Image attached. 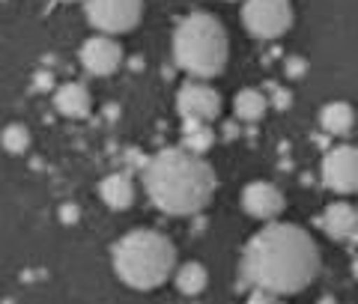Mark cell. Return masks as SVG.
Returning <instances> with one entry per match:
<instances>
[{
	"label": "cell",
	"mask_w": 358,
	"mask_h": 304,
	"mask_svg": "<svg viewBox=\"0 0 358 304\" xmlns=\"http://www.w3.org/2000/svg\"><path fill=\"white\" fill-rule=\"evenodd\" d=\"M242 275L254 289L296 296L320 275V247L296 224H266L245 245Z\"/></svg>",
	"instance_id": "1"
},
{
	"label": "cell",
	"mask_w": 358,
	"mask_h": 304,
	"mask_svg": "<svg viewBox=\"0 0 358 304\" xmlns=\"http://www.w3.org/2000/svg\"><path fill=\"white\" fill-rule=\"evenodd\" d=\"M143 188L164 215H197L215 197V171L200 152L167 146L143 161Z\"/></svg>",
	"instance_id": "2"
},
{
	"label": "cell",
	"mask_w": 358,
	"mask_h": 304,
	"mask_svg": "<svg viewBox=\"0 0 358 304\" xmlns=\"http://www.w3.org/2000/svg\"><path fill=\"white\" fill-rule=\"evenodd\" d=\"M114 268L126 287L150 292L173 275L176 247L164 233L131 230L114 245Z\"/></svg>",
	"instance_id": "3"
},
{
	"label": "cell",
	"mask_w": 358,
	"mask_h": 304,
	"mask_svg": "<svg viewBox=\"0 0 358 304\" xmlns=\"http://www.w3.org/2000/svg\"><path fill=\"white\" fill-rule=\"evenodd\" d=\"M230 57V39L212 13H192L173 33V60L194 78H215Z\"/></svg>",
	"instance_id": "4"
},
{
	"label": "cell",
	"mask_w": 358,
	"mask_h": 304,
	"mask_svg": "<svg viewBox=\"0 0 358 304\" xmlns=\"http://www.w3.org/2000/svg\"><path fill=\"white\" fill-rule=\"evenodd\" d=\"M242 24L254 39H281L293 27V6L289 0H245Z\"/></svg>",
	"instance_id": "5"
},
{
	"label": "cell",
	"mask_w": 358,
	"mask_h": 304,
	"mask_svg": "<svg viewBox=\"0 0 358 304\" xmlns=\"http://www.w3.org/2000/svg\"><path fill=\"white\" fill-rule=\"evenodd\" d=\"M87 21L102 33H129L143 15V0H84Z\"/></svg>",
	"instance_id": "6"
},
{
	"label": "cell",
	"mask_w": 358,
	"mask_h": 304,
	"mask_svg": "<svg viewBox=\"0 0 358 304\" xmlns=\"http://www.w3.org/2000/svg\"><path fill=\"white\" fill-rule=\"evenodd\" d=\"M322 185L334 194H355L358 191V146H331L322 159Z\"/></svg>",
	"instance_id": "7"
},
{
	"label": "cell",
	"mask_w": 358,
	"mask_h": 304,
	"mask_svg": "<svg viewBox=\"0 0 358 304\" xmlns=\"http://www.w3.org/2000/svg\"><path fill=\"white\" fill-rule=\"evenodd\" d=\"M176 114L194 122H212L221 114V96L206 81H192L176 93Z\"/></svg>",
	"instance_id": "8"
},
{
	"label": "cell",
	"mask_w": 358,
	"mask_h": 304,
	"mask_svg": "<svg viewBox=\"0 0 358 304\" xmlns=\"http://www.w3.org/2000/svg\"><path fill=\"white\" fill-rule=\"evenodd\" d=\"M78 60H81V66L90 75L108 78L122 66V48H120V42L110 36V33H99V36H90L81 45Z\"/></svg>",
	"instance_id": "9"
},
{
	"label": "cell",
	"mask_w": 358,
	"mask_h": 304,
	"mask_svg": "<svg viewBox=\"0 0 358 304\" xmlns=\"http://www.w3.org/2000/svg\"><path fill=\"white\" fill-rule=\"evenodd\" d=\"M287 200L281 194V188H275L272 182H248L242 188V209L251 218L260 221H272L284 212Z\"/></svg>",
	"instance_id": "10"
},
{
	"label": "cell",
	"mask_w": 358,
	"mask_h": 304,
	"mask_svg": "<svg viewBox=\"0 0 358 304\" xmlns=\"http://www.w3.org/2000/svg\"><path fill=\"white\" fill-rule=\"evenodd\" d=\"M320 227L326 230L331 239H350V236H355V230H358V209L350 206L346 200L331 203V206L322 212Z\"/></svg>",
	"instance_id": "11"
},
{
	"label": "cell",
	"mask_w": 358,
	"mask_h": 304,
	"mask_svg": "<svg viewBox=\"0 0 358 304\" xmlns=\"http://www.w3.org/2000/svg\"><path fill=\"white\" fill-rule=\"evenodd\" d=\"M54 108L60 110L63 117L81 120L90 117V108H93V99H90V89L84 84H63L54 89Z\"/></svg>",
	"instance_id": "12"
},
{
	"label": "cell",
	"mask_w": 358,
	"mask_h": 304,
	"mask_svg": "<svg viewBox=\"0 0 358 304\" xmlns=\"http://www.w3.org/2000/svg\"><path fill=\"white\" fill-rule=\"evenodd\" d=\"M99 197L108 209H129L134 203V185L126 173H110L108 179H102V185H99Z\"/></svg>",
	"instance_id": "13"
},
{
	"label": "cell",
	"mask_w": 358,
	"mask_h": 304,
	"mask_svg": "<svg viewBox=\"0 0 358 304\" xmlns=\"http://www.w3.org/2000/svg\"><path fill=\"white\" fill-rule=\"evenodd\" d=\"M320 126L326 129L334 138H343L355 129V110L350 101H329L326 108L320 110Z\"/></svg>",
	"instance_id": "14"
},
{
	"label": "cell",
	"mask_w": 358,
	"mask_h": 304,
	"mask_svg": "<svg viewBox=\"0 0 358 304\" xmlns=\"http://www.w3.org/2000/svg\"><path fill=\"white\" fill-rule=\"evenodd\" d=\"M173 284L176 289L182 292V296H200L206 287H209V272H206V266L203 263H182L176 268V275H173Z\"/></svg>",
	"instance_id": "15"
},
{
	"label": "cell",
	"mask_w": 358,
	"mask_h": 304,
	"mask_svg": "<svg viewBox=\"0 0 358 304\" xmlns=\"http://www.w3.org/2000/svg\"><path fill=\"white\" fill-rule=\"evenodd\" d=\"M233 110H236V117L242 122H257L266 117L268 110V99L260 93V89H239L236 99H233Z\"/></svg>",
	"instance_id": "16"
},
{
	"label": "cell",
	"mask_w": 358,
	"mask_h": 304,
	"mask_svg": "<svg viewBox=\"0 0 358 304\" xmlns=\"http://www.w3.org/2000/svg\"><path fill=\"white\" fill-rule=\"evenodd\" d=\"M212 143H215V134L206 122H194V120H185V138H182V146L192 152H200L203 155L206 150H212Z\"/></svg>",
	"instance_id": "17"
},
{
	"label": "cell",
	"mask_w": 358,
	"mask_h": 304,
	"mask_svg": "<svg viewBox=\"0 0 358 304\" xmlns=\"http://www.w3.org/2000/svg\"><path fill=\"white\" fill-rule=\"evenodd\" d=\"M0 143H3L9 155H24L30 150V129L21 126V122H9L3 134H0Z\"/></svg>",
	"instance_id": "18"
},
{
	"label": "cell",
	"mask_w": 358,
	"mask_h": 304,
	"mask_svg": "<svg viewBox=\"0 0 358 304\" xmlns=\"http://www.w3.org/2000/svg\"><path fill=\"white\" fill-rule=\"evenodd\" d=\"M305 72H308V63L301 60V57H289L287 60V78H289V81H299V78H305Z\"/></svg>",
	"instance_id": "19"
},
{
	"label": "cell",
	"mask_w": 358,
	"mask_h": 304,
	"mask_svg": "<svg viewBox=\"0 0 358 304\" xmlns=\"http://www.w3.org/2000/svg\"><path fill=\"white\" fill-rule=\"evenodd\" d=\"M57 215H60L63 224H78V218H81V209H78L75 203H66V206H60Z\"/></svg>",
	"instance_id": "20"
},
{
	"label": "cell",
	"mask_w": 358,
	"mask_h": 304,
	"mask_svg": "<svg viewBox=\"0 0 358 304\" xmlns=\"http://www.w3.org/2000/svg\"><path fill=\"white\" fill-rule=\"evenodd\" d=\"M54 87V75L51 72H36L33 75V89H51Z\"/></svg>",
	"instance_id": "21"
},
{
	"label": "cell",
	"mask_w": 358,
	"mask_h": 304,
	"mask_svg": "<svg viewBox=\"0 0 358 304\" xmlns=\"http://www.w3.org/2000/svg\"><path fill=\"white\" fill-rule=\"evenodd\" d=\"M272 99H275V105L281 108V110H284V108H289V93H284V89H278V87H275Z\"/></svg>",
	"instance_id": "22"
},
{
	"label": "cell",
	"mask_w": 358,
	"mask_h": 304,
	"mask_svg": "<svg viewBox=\"0 0 358 304\" xmlns=\"http://www.w3.org/2000/svg\"><path fill=\"white\" fill-rule=\"evenodd\" d=\"M352 275H355V280H358V256H355V263H352Z\"/></svg>",
	"instance_id": "23"
}]
</instances>
